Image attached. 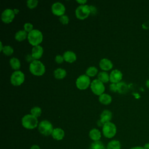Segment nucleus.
<instances>
[{
	"label": "nucleus",
	"instance_id": "4c0bfd02",
	"mask_svg": "<svg viewBox=\"0 0 149 149\" xmlns=\"http://www.w3.org/2000/svg\"><path fill=\"white\" fill-rule=\"evenodd\" d=\"M30 149H41L40 146H38V145H36V144H34V145H33Z\"/></svg>",
	"mask_w": 149,
	"mask_h": 149
},
{
	"label": "nucleus",
	"instance_id": "bb28decb",
	"mask_svg": "<svg viewBox=\"0 0 149 149\" xmlns=\"http://www.w3.org/2000/svg\"><path fill=\"white\" fill-rule=\"evenodd\" d=\"M97 73H98V69L95 66H90L88 68H87V69L86 71V75L91 77L95 76L97 74Z\"/></svg>",
	"mask_w": 149,
	"mask_h": 149
},
{
	"label": "nucleus",
	"instance_id": "7ed1b4c3",
	"mask_svg": "<svg viewBox=\"0 0 149 149\" xmlns=\"http://www.w3.org/2000/svg\"><path fill=\"white\" fill-rule=\"evenodd\" d=\"M22 125L27 129H33L38 125L37 118L31 114H27L22 118Z\"/></svg>",
	"mask_w": 149,
	"mask_h": 149
},
{
	"label": "nucleus",
	"instance_id": "393cba45",
	"mask_svg": "<svg viewBox=\"0 0 149 149\" xmlns=\"http://www.w3.org/2000/svg\"><path fill=\"white\" fill-rule=\"evenodd\" d=\"M98 79L102 83H107L109 80V75L106 72H100L98 74Z\"/></svg>",
	"mask_w": 149,
	"mask_h": 149
},
{
	"label": "nucleus",
	"instance_id": "58836bf2",
	"mask_svg": "<svg viewBox=\"0 0 149 149\" xmlns=\"http://www.w3.org/2000/svg\"><path fill=\"white\" fill-rule=\"evenodd\" d=\"M77 2L79 3L80 5H85V3L87 2L86 0H79L77 1Z\"/></svg>",
	"mask_w": 149,
	"mask_h": 149
},
{
	"label": "nucleus",
	"instance_id": "a18cd8bd",
	"mask_svg": "<svg viewBox=\"0 0 149 149\" xmlns=\"http://www.w3.org/2000/svg\"><path fill=\"white\" fill-rule=\"evenodd\" d=\"M148 70H149V69H148Z\"/></svg>",
	"mask_w": 149,
	"mask_h": 149
},
{
	"label": "nucleus",
	"instance_id": "1a4fd4ad",
	"mask_svg": "<svg viewBox=\"0 0 149 149\" xmlns=\"http://www.w3.org/2000/svg\"><path fill=\"white\" fill-rule=\"evenodd\" d=\"M90 84V77L86 74L79 76L76 80V87L80 90H86Z\"/></svg>",
	"mask_w": 149,
	"mask_h": 149
},
{
	"label": "nucleus",
	"instance_id": "0eeeda50",
	"mask_svg": "<svg viewBox=\"0 0 149 149\" xmlns=\"http://www.w3.org/2000/svg\"><path fill=\"white\" fill-rule=\"evenodd\" d=\"M24 74L20 70L14 71L10 76V82L13 86H20L24 81Z\"/></svg>",
	"mask_w": 149,
	"mask_h": 149
},
{
	"label": "nucleus",
	"instance_id": "b1692460",
	"mask_svg": "<svg viewBox=\"0 0 149 149\" xmlns=\"http://www.w3.org/2000/svg\"><path fill=\"white\" fill-rule=\"evenodd\" d=\"M117 88L118 92L120 94H125L128 90V86L123 81H120L117 83Z\"/></svg>",
	"mask_w": 149,
	"mask_h": 149
},
{
	"label": "nucleus",
	"instance_id": "9d476101",
	"mask_svg": "<svg viewBox=\"0 0 149 149\" xmlns=\"http://www.w3.org/2000/svg\"><path fill=\"white\" fill-rule=\"evenodd\" d=\"M15 16V13L14 10L10 8H7L2 12L1 20L5 23H9L13 21Z\"/></svg>",
	"mask_w": 149,
	"mask_h": 149
},
{
	"label": "nucleus",
	"instance_id": "f03ea898",
	"mask_svg": "<svg viewBox=\"0 0 149 149\" xmlns=\"http://www.w3.org/2000/svg\"><path fill=\"white\" fill-rule=\"evenodd\" d=\"M27 39L29 43L32 45H38L43 40V35L42 32L39 30L33 29L28 33Z\"/></svg>",
	"mask_w": 149,
	"mask_h": 149
},
{
	"label": "nucleus",
	"instance_id": "a211bd4d",
	"mask_svg": "<svg viewBox=\"0 0 149 149\" xmlns=\"http://www.w3.org/2000/svg\"><path fill=\"white\" fill-rule=\"evenodd\" d=\"M90 138L94 141H99L101 137V133L100 131L95 128L92 129L88 133Z\"/></svg>",
	"mask_w": 149,
	"mask_h": 149
},
{
	"label": "nucleus",
	"instance_id": "6ab92c4d",
	"mask_svg": "<svg viewBox=\"0 0 149 149\" xmlns=\"http://www.w3.org/2000/svg\"><path fill=\"white\" fill-rule=\"evenodd\" d=\"M98 100L101 104L104 105H108L112 101V97L108 94L103 93L99 96Z\"/></svg>",
	"mask_w": 149,
	"mask_h": 149
},
{
	"label": "nucleus",
	"instance_id": "ea45409f",
	"mask_svg": "<svg viewBox=\"0 0 149 149\" xmlns=\"http://www.w3.org/2000/svg\"><path fill=\"white\" fill-rule=\"evenodd\" d=\"M130 149H144V148H143V147L142 146H134L130 148Z\"/></svg>",
	"mask_w": 149,
	"mask_h": 149
},
{
	"label": "nucleus",
	"instance_id": "cd10ccee",
	"mask_svg": "<svg viewBox=\"0 0 149 149\" xmlns=\"http://www.w3.org/2000/svg\"><path fill=\"white\" fill-rule=\"evenodd\" d=\"M30 112H31V115H33L34 116L37 118L41 115V114L42 113V109L39 107H34L33 108H32L31 109Z\"/></svg>",
	"mask_w": 149,
	"mask_h": 149
},
{
	"label": "nucleus",
	"instance_id": "c756f323",
	"mask_svg": "<svg viewBox=\"0 0 149 149\" xmlns=\"http://www.w3.org/2000/svg\"><path fill=\"white\" fill-rule=\"evenodd\" d=\"M26 3H27V6L29 8L32 9V8H34L36 6H37V5L38 3V1L37 0H28V1H27Z\"/></svg>",
	"mask_w": 149,
	"mask_h": 149
},
{
	"label": "nucleus",
	"instance_id": "f8f14e48",
	"mask_svg": "<svg viewBox=\"0 0 149 149\" xmlns=\"http://www.w3.org/2000/svg\"><path fill=\"white\" fill-rule=\"evenodd\" d=\"M122 77V73L118 69H115L109 74V81L112 83H118L120 82Z\"/></svg>",
	"mask_w": 149,
	"mask_h": 149
},
{
	"label": "nucleus",
	"instance_id": "39448f33",
	"mask_svg": "<svg viewBox=\"0 0 149 149\" xmlns=\"http://www.w3.org/2000/svg\"><path fill=\"white\" fill-rule=\"evenodd\" d=\"M38 128L40 133L45 136L52 134L54 130L52 123L47 120H43L41 121L38 124Z\"/></svg>",
	"mask_w": 149,
	"mask_h": 149
},
{
	"label": "nucleus",
	"instance_id": "a19ab883",
	"mask_svg": "<svg viewBox=\"0 0 149 149\" xmlns=\"http://www.w3.org/2000/svg\"><path fill=\"white\" fill-rule=\"evenodd\" d=\"M143 147L144 149H149V143H146Z\"/></svg>",
	"mask_w": 149,
	"mask_h": 149
},
{
	"label": "nucleus",
	"instance_id": "c9c22d12",
	"mask_svg": "<svg viewBox=\"0 0 149 149\" xmlns=\"http://www.w3.org/2000/svg\"><path fill=\"white\" fill-rule=\"evenodd\" d=\"M26 60L27 61V62H30V63L31 62H33L34 59V58H33L31 54H27L26 56Z\"/></svg>",
	"mask_w": 149,
	"mask_h": 149
},
{
	"label": "nucleus",
	"instance_id": "c85d7f7f",
	"mask_svg": "<svg viewBox=\"0 0 149 149\" xmlns=\"http://www.w3.org/2000/svg\"><path fill=\"white\" fill-rule=\"evenodd\" d=\"M3 52V53L7 55V56H9L10 55H12L13 53V48L10 46V45H5L3 48V49L2 51Z\"/></svg>",
	"mask_w": 149,
	"mask_h": 149
},
{
	"label": "nucleus",
	"instance_id": "79ce46f5",
	"mask_svg": "<svg viewBox=\"0 0 149 149\" xmlns=\"http://www.w3.org/2000/svg\"><path fill=\"white\" fill-rule=\"evenodd\" d=\"M146 86H147V88H149V79H148V80L146 81Z\"/></svg>",
	"mask_w": 149,
	"mask_h": 149
},
{
	"label": "nucleus",
	"instance_id": "c03bdc74",
	"mask_svg": "<svg viewBox=\"0 0 149 149\" xmlns=\"http://www.w3.org/2000/svg\"><path fill=\"white\" fill-rule=\"evenodd\" d=\"M0 44H1V49H0V50L2 51V49H3V45H2V42L1 41L0 42Z\"/></svg>",
	"mask_w": 149,
	"mask_h": 149
},
{
	"label": "nucleus",
	"instance_id": "e433bc0d",
	"mask_svg": "<svg viewBox=\"0 0 149 149\" xmlns=\"http://www.w3.org/2000/svg\"><path fill=\"white\" fill-rule=\"evenodd\" d=\"M143 28L145 29H148V28H149V20L147 21V22L144 23L143 24Z\"/></svg>",
	"mask_w": 149,
	"mask_h": 149
},
{
	"label": "nucleus",
	"instance_id": "aec40b11",
	"mask_svg": "<svg viewBox=\"0 0 149 149\" xmlns=\"http://www.w3.org/2000/svg\"><path fill=\"white\" fill-rule=\"evenodd\" d=\"M66 75V71L63 68H57L54 71V76L57 79H62Z\"/></svg>",
	"mask_w": 149,
	"mask_h": 149
},
{
	"label": "nucleus",
	"instance_id": "2f4dec72",
	"mask_svg": "<svg viewBox=\"0 0 149 149\" xmlns=\"http://www.w3.org/2000/svg\"><path fill=\"white\" fill-rule=\"evenodd\" d=\"M59 21L63 24H67L69 21V17L66 15H63L61 16H60L59 17Z\"/></svg>",
	"mask_w": 149,
	"mask_h": 149
},
{
	"label": "nucleus",
	"instance_id": "37998d69",
	"mask_svg": "<svg viewBox=\"0 0 149 149\" xmlns=\"http://www.w3.org/2000/svg\"><path fill=\"white\" fill-rule=\"evenodd\" d=\"M13 10H14V12H15V14H17V13L19 12V10L18 9H14Z\"/></svg>",
	"mask_w": 149,
	"mask_h": 149
},
{
	"label": "nucleus",
	"instance_id": "412c9836",
	"mask_svg": "<svg viewBox=\"0 0 149 149\" xmlns=\"http://www.w3.org/2000/svg\"><path fill=\"white\" fill-rule=\"evenodd\" d=\"M121 144L118 140H112L108 142L107 146V149H120Z\"/></svg>",
	"mask_w": 149,
	"mask_h": 149
},
{
	"label": "nucleus",
	"instance_id": "2eb2a0df",
	"mask_svg": "<svg viewBox=\"0 0 149 149\" xmlns=\"http://www.w3.org/2000/svg\"><path fill=\"white\" fill-rule=\"evenodd\" d=\"M51 136L54 139L59 141L63 139L65 136V132L61 128H59V127L54 128Z\"/></svg>",
	"mask_w": 149,
	"mask_h": 149
},
{
	"label": "nucleus",
	"instance_id": "7c9ffc66",
	"mask_svg": "<svg viewBox=\"0 0 149 149\" xmlns=\"http://www.w3.org/2000/svg\"><path fill=\"white\" fill-rule=\"evenodd\" d=\"M23 27H24V30L26 32H28V33L30 32L31 31H32L33 30V25L31 23H24Z\"/></svg>",
	"mask_w": 149,
	"mask_h": 149
},
{
	"label": "nucleus",
	"instance_id": "5701e85b",
	"mask_svg": "<svg viewBox=\"0 0 149 149\" xmlns=\"http://www.w3.org/2000/svg\"><path fill=\"white\" fill-rule=\"evenodd\" d=\"M10 65L11 66L12 68L14 70H18V69L20 68V62L19 59L15 57L12 58L9 61Z\"/></svg>",
	"mask_w": 149,
	"mask_h": 149
},
{
	"label": "nucleus",
	"instance_id": "ddd939ff",
	"mask_svg": "<svg viewBox=\"0 0 149 149\" xmlns=\"http://www.w3.org/2000/svg\"><path fill=\"white\" fill-rule=\"evenodd\" d=\"M112 117V112L108 109L104 110L100 115V120L101 123L104 125L105 123L109 122Z\"/></svg>",
	"mask_w": 149,
	"mask_h": 149
},
{
	"label": "nucleus",
	"instance_id": "a878e982",
	"mask_svg": "<svg viewBox=\"0 0 149 149\" xmlns=\"http://www.w3.org/2000/svg\"><path fill=\"white\" fill-rule=\"evenodd\" d=\"M90 149H105L104 143L100 140L94 141L91 144Z\"/></svg>",
	"mask_w": 149,
	"mask_h": 149
},
{
	"label": "nucleus",
	"instance_id": "473e14b6",
	"mask_svg": "<svg viewBox=\"0 0 149 149\" xmlns=\"http://www.w3.org/2000/svg\"><path fill=\"white\" fill-rule=\"evenodd\" d=\"M55 62H56V63H62V62H63V61H64L63 56V55H57L55 56Z\"/></svg>",
	"mask_w": 149,
	"mask_h": 149
},
{
	"label": "nucleus",
	"instance_id": "20e7f679",
	"mask_svg": "<svg viewBox=\"0 0 149 149\" xmlns=\"http://www.w3.org/2000/svg\"><path fill=\"white\" fill-rule=\"evenodd\" d=\"M102 134L105 137L111 139L115 136L117 129L116 125L113 123L109 122L105 123L102 126Z\"/></svg>",
	"mask_w": 149,
	"mask_h": 149
},
{
	"label": "nucleus",
	"instance_id": "f704fd0d",
	"mask_svg": "<svg viewBox=\"0 0 149 149\" xmlns=\"http://www.w3.org/2000/svg\"><path fill=\"white\" fill-rule=\"evenodd\" d=\"M90 13L93 15H95L97 12V8L93 5H90Z\"/></svg>",
	"mask_w": 149,
	"mask_h": 149
},
{
	"label": "nucleus",
	"instance_id": "9b49d317",
	"mask_svg": "<svg viewBox=\"0 0 149 149\" xmlns=\"http://www.w3.org/2000/svg\"><path fill=\"white\" fill-rule=\"evenodd\" d=\"M52 12L56 15L61 16L64 15L65 12V6L60 2H54L51 6Z\"/></svg>",
	"mask_w": 149,
	"mask_h": 149
},
{
	"label": "nucleus",
	"instance_id": "f257e3e1",
	"mask_svg": "<svg viewBox=\"0 0 149 149\" xmlns=\"http://www.w3.org/2000/svg\"><path fill=\"white\" fill-rule=\"evenodd\" d=\"M29 70L35 76H42L45 71V68L43 63L40 61L34 59L30 63Z\"/></svg>",
	"mask_w": 149,
	"mask_h": 149
},
{
	"label": "nucleus",
	"instance_id": "dca6fc26",
	"mask_svg": "<svg viewBox=\"0 0 149 149\" xmlns=\"http://www.w3.org/2000/svg\"><path fill=\"white\" fill-rule=\"evenodd\" d=\"M99 65L100 68L104 70H109L113 67L112 62L107 58H103L100 60Z\"/></svg>",
	"mask_w": 149,
	"mask_h": 149
},
{
	"label": "nucleus",
	"instance_id": "6e6552de",
	"mask_svg": "<svg viewBox=\"0 0 149 149\" xmlns=\"http://www.w3.org/2000/svg\"><path fill=\"white\" fill-rule=\"evenodd\" d=\"M91 90L94 94L100 95L105 91V86L102 81L98 79H94L90 84Z\"/></svg>",
	"mask_w": 149,
	"mask_h": 149
},
{
	"label": "nucleus",
	"instance_id": "423d86ee",
	"mask_svg": "<svg viewBox=\"0 0 149 149\" xmlns=\"http://www.w3.org/2000/svg\"><path fill=\"white\" fill-rule=\"evenodd\" d=\"M76 17L81 20L87 17L90 14V6L88 5H80L77 7L75 10Z\"/></svg>",
	"mask_w": 149,
	"mask_h": 149
},
{
	"label": "nucleus",
	"instance_id": "72a5a7b5",
	"mask_svg": "<svg viewBox=\"0 0 149 149\" xmlns=\"http://www.w3.org/2000/svg\"><path fill=\"white\" fill-rule=\"evenodd\" d=\"M109 88L111 91L113 92H116L118 91V88H117V83H111L109 85Z\"/></svg>",
	"mask_w": 149,
	"mask_h": 149
},
{
	"label": "nucleus",
	"instance_id": "4468645a",
	"mask_svg": "<svg viewBox=\"0 0 149 149\" xmlns=\"http://www.w3.org/2000/svg\"><path fill=\"white\" fill-rule=\"evenodd\" d=\"M43 48L40 45L34 46L31 49V55L34 59H37L40 58L43 54Z\"/></svg>",
	"mask_w": 149,
	"mask_h": 149
},
{
	"label": "nucleus",
	"instance_id": "4be33fe9",
	"mask_svg": "<svg viewBox=\"0 0 149 149\" xmlns=\"http://www.w3.org/2000/svg\"><path fill=\"white\" fill-rule=\"evenodd\" d=\"M27 35L28 34L24 30H20L15 33V38L19 41H22L27 37Z\"/></svg>",
	"mask_w": 149,
	"mask_h": 149
},
{
	"label": "nucleus",
	"instance_id": "f3484780",
	"mask_svg": "<svg viewBox=\"0 0 149 149\" xmlns=\"http://www.w3.org/2000/svg\"><path fill=\"white\" fill-rule=\"evenodd\" d=\"M63 56L64 60L69 63H72L74 62L77 58L76 54L72 51H65L63 54Z\"/></svg>",
	"mask_w": 149,
	"mask_h": 149
}]
</instances>
